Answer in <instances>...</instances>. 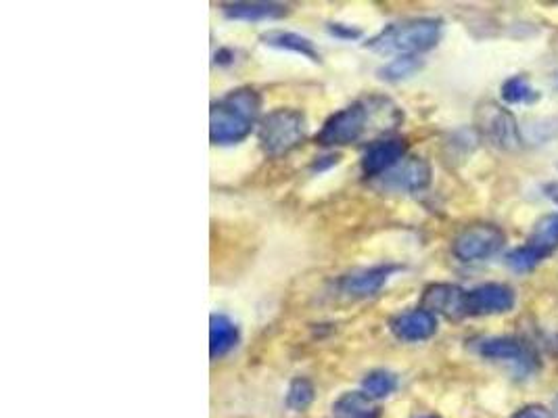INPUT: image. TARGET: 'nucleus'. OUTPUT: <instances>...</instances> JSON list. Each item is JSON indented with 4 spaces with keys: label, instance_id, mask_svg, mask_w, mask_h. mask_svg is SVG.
<instances>
[{
    "label": "nucleus",
    "instance_id": "nucleus-18",
    "mask_svg": "<svg viewBox=\"0 0 558 418\" xmlns=\"http://www.w3.org/2000/svg\"><path fill=\"white\" fill-rule=\"evenodd\" d=\"M364 391H347L333 404L335 418H377L379 410Z\"/></svg>",
    "mask_w": 558,
    "mask_h": 418
},
{
    "label": "nucleus",
    "instance_id": "nucleus-25",
    "mask_svg": "<svg viewBox=\"0 0 558 418\" xmlns=\"http://www.w3.org/2000/svg\"><path fill=\"white\" fill-rule=\"evenodd\" d=\"M544 193L548 199H552L558 205V182H548L544 187Z\"/></svg>",
    "mask_w": 558,
    "mask_h": 418
},
{
    "label": "nucleus",
    "instance_id": "nucleus-12",
    "mask_svg": "<svg viewBox=\"0 0 558 418\" xmlns=\"http://www.w3.org/2000/svg\"><path fill=\"white\" fill-rule=\"evenodd\" d=\"M421 304L435 316L460 320L467 316V291L450 283H435L423 291Z\"/></svg>",
    "mask_w": 558,
    "mask_h": 418
},
{
    "label": "nucleus",
    "instance_id": "nucleus-14",
    "mask_svg": "<svg viewBox=\"0 0 558 418\" xmlns=\"http://www.w3.org/2000/svg\"><path fill=\"white\" fill-rule=\"evenodd\" d=\"M389 329L395 339L406 343H421L437 333V316L425 308H416L393 316Z\"/></svg>",
    "mask_w": 558,
    "mask_h": 418
},
{
    "label": "nucleus",
    "instance_id": "nucleus-5",
    "mask_svg": "<svg viewBox=\"0 0 558 418\" xmlns=\"http://www.w3.org/2000/svg\"><path fill=\"white\" fill-rule=\"evenodd\" d=\"M558 251V212L542 216L525 245L515 247L506 255V264L515 272H531L538 268L552 253Z\"/></svg>",
    "mask_w": 558,
    "mask_h": 418
},
{
    "label": "nucleus",
    "instance_id": "nucleus-9",
    "mask_svg": "<svg viewBox=\"0 0 558 418\" xmlns=\"http://www.w3.org/2000/svg\"><path fill=\"white\" fill-rule=\"evenodd\" d=\"M431 166L423 157H404L398 166L381 176V187L391 193H421L431 184Z\"/></svg>",
    "mask_w": 558,
    "mask_h": 418
},
{
    "label": "nucleus",
    "instance_id": "nucleus-2",
    "mask_svg": "<svg viewBox=\"0 0 558 418\" xmlns=\"http://www.w3.org/2000/svg\"><path fill=\"white\" fill-rule=\"evenodd\" d=\"M262 109V97L253 88L230 90L209 111V141L220 147L239 145L253 132Z\"/></svg>",
    "mask_w": 558,
    "mask_h": 418
},
{
    "label": "nucleus",
    "instance_id": "nucleus-16",
    "mask_svg": "<svg viewBox=\"0 0 558 418\" xmlns=\"http://www.w3.org/2000/svg\"><path fill=\"white\" fill-rule=\"evenodd\" d=\"M239 343V329L224 314L209 316V356L212 360L224 358Z\"/></svg>",
    "mask_w": 558,
    "mask_h": 418
},
{
    "label": "nucleus",
    "instance_id": "nucleus-11",
    "mask_svg": "<svg viewBox=\"0 0 558 418\" xmlns=\"http://www.w3.org/2000/svg\"><path fill=\"white\" fill-rule=\"evenodd\" d=\"M400 270V266L383 264V266H370L360 268L350 274H345L339 283L343 295L352 299H368L381 293V289L389 283V278Z\"/></svg>",
    "mask_w": 558,
    "mask_h": 418
},
{
    "label": "nucleus",
    "instance_id": "nucleus-4",
    "mask_svg": "<svg viewBox=\"0 0 558 418\" xmlns=\"http://www.w3.org/2000/svg\"><path fill=\"white\" fill-rule=\"evenodd\" d=\"M308 134L306 115L297 109H274L260 122V147L268 157H281L297 149Z\"/></svg>",
    "mask_w": 558,
    "mask_h": 418
},
{
    "label": "nucleus",
    "instance_id": "nucleus-26",
    "mask_svg": "<svg viewBox=\"0 0 558 418\" xmlns=\"http://www.w3.org/2000/svg\"><path fill=\"white\" fill-rule=\"evenodd\" d=\"M425 418H437V416H425Z\"/></svg>",
    "mask_w": 558,
    "mask_h": 418
},
{
    "label": "nucleus",
    "instance_id": "nucleus-6",
    "mask_svg": "<svg viewBox=\"0 0 558 418\" xmlns=\"http://www.w3.org/2000/svg\"><path fill=\"white\" fill-rule=\"evenodd\" d=\"M504 245L506 235L500 226L473 224L458 232L452 243V253L456 260L464 264H473L494 258V255H498L504 249Z\"/></svg>",
    "mask_w": 558,
    "mask_h": 418
},
{
    "label": "nucleus",
    "instance_id": "nucleus-10",
    "mask_svg": "<svg viewBox=\"0 0 558 418\" xmlns=\"http://www.w3.org/2000/svg\"><path fill=\"white\" fill-rule=\"evenodd\" d=\"M517 295L508 285L485 283L467 291V316H496L515 308Z\"/></svg>",
    "mask_w": 558,
    "mask_h": 418
},
{
    "label": "nucleus",
    "instance_id": "nucleus-17",
    "mask_svg": "<svg viewBox=\"0 0 558 418\" xmlns=\"http://www.w3.org/2000/svg\"><path fill=\"white\" fill-rule=\"evenodd\" d=\"M222 13L232 21H274L289 15V7L281 3H232L224 5Z\"/></svg>",
    "mask_w": 558,
    "mask_h": 418
},
{
    "label": "nucleus",
    "instance_id": "nucleus-23",
    "mask_svg": "<svg viewBox=\"0 0 558 418\" xmlns=\"http://www.w3.org/2000/svg\"><path fill=\"white\" fill-rule=\"evenodd\" d=\"M329 34L339 40H356L362 36V30H358L354 26H347V23H331Z\"/></svg>",
    "mask_w": 558,
    "mask_h": 418
},
{
    "label": "nucleus",
    "instance_id": "nucleus-15",
    "mask_svg": "<svg viewBox=\"0 0 558 418\" xmlns=\"http://www.w3.org/2000/svg\"><path fill=\"white\" fill-rule=\"evenodd\" d=\"M266 46L276 51H285V53H293L304 59H310L314 63L320 61V53L316 51V46L310 38L289 32V30H268L266 34H262L260 38Z\"/></svg>",
    "mask_w": 558,
    "mask_h": 418
},
{
    "label": "nucleus",
    "instance_id": "nucleus-13",
    "mask_svg": "<svg viewBox=\"0 0 558 418\" xmlns=\"http://www.w3.org/2000/svg\"><path fill=\"white\" fill-rule=\"evenodd\" d=\"M406 157V143L400 138H383L366 147L362 155V172L366 178H381Z\"/></svg>",
    "mask_w": 558,
    "mask_h": 418
},
{
    "label": "nucleus",
    "instance_id": "nucleus-8",
    "mask_svg": "<svg viewBox=\"0 0 558 418\" xmlns=\"http://www.w3.org/2000/svg\"><path fill=\"white\" fill-rule=\"evenodd\" d=\"M477 352L485 360H494L500 364H508L517 377H527L538 370V358L529 347L515 337H490L483 339Z\"/></svg>",
    "mask_w": 558,
    "mask_h": 418
},
{
    "label": "nucleus",
    "instance_id": "nucleus-1",
    "mask_svg": "<svg viewBox=\"0 0 558 418\" xmlns=\"http://www.w3.org/2000/svg\"><path fill=\"white\" fill-rule=\"evenodd\" d=\"M402 118V109L393 105L389 99L370 97L364 101H356L333 113L322 124L320 132L316 134V143L322 147H347L360 141L368 132L370 122L381 124V128H395L402 122Z\"/></svg>",
    "mask_w": 558,
    "mask_h": 418
},
{
    "label": "nucleus",
    "instance_id": "nucleus-21",
    "mask_svg": "<svg viewBox=\"0 0 558 418\" xmlns=\"http://www.w3.org/2000/svg\"><path fill=\"white\" fill-rule=\"evenodd\" d=\"M421 67H423L421 57H395L379 69V76L387 82H402L414 76Z\"/></svg>",
    "mask_w": 558,
    "mask_h": 418
},
{
    "label": "nucleus",
    "instance_id": "nucleus-19",
    "mask_svg": "<svg viewBox=\"0 0 558 418\" xmlns=\"http://www.w3.org/2000/svg\"><path fill=\"white\" fill-rule=\"evenodd\" d=\"M502 99L508 105H533L542 99L540 92L531 86L527 76H513L508 78L502 88Z\"/></svg>",
    "mask_w": 558,
    "mask_h": 418
},
{
    "label": "nucleus",
    "instance_id": "nucleus-3",
    "mask_svg": "<svg viewBox=\"0 0 558 418\" xmlns=\"http://www.w3.org/2000/svg\"><path fill=\"white\" fill-rule=\"evenodd\" d=\"M444 23L435 17H418L398 23H389L377 36L366 42V49L379 55L395 57H421L433 51L441 40Z\"/></svg>",
    "mask_w": 558,
    "mask_h": 418
},
{
    "label": "nucleus",
    "instance_id": "nucleus-7",
    "mask_svg": "<svg viewBox=\"0 0 558 418\" xmlns=\"http://www.w3.org/2000/svg\"><path fill=\"white\" fill-rule=\"evenodd\" d=\"M475 124L485 141H490L502 151H517L523 145L521 128L515 115L498 103H481L475 113Z\"/></svg>",
    "mask_w": 558,
    "mask_h": 418
},
{
    "label": "nucleus",
    "instance_id": "nucleus-20",
    "mask_svg": "<svg viewBox=\"0 0 558 418\" xmlns=\"http://www.w3.org/2000/svg\"><path fill=\"white\" fill-rule=\"evenodd\" d=\"M395 389H398V377L389 370H372L362 381V391L370 400L389 398Z\"/></svg>",
    "mask_w": 558,
    "mask_h": 418
},
{
    "label": "nucleus",
    "instance_id": "nucleus-24",
    "mask_svg": "<svg viewBox=\"0 0 558 418\" xmlns=\"http://www.w3.org/2000/svg\"><path fill=\"white\" fill-rule=\"evenodd\" d=\"M513 418H550V412L544 406H527L519 410Z\"/></svg>",
    "mask_w": 558,
    "mask_h": 418
},
{
    "label": "nucleus",
    "instance_id": "nucleus-22",
    "mask_svg": "<svg viewBox=\"0 0 558 418\" xmlns=\"http://www.w3.org/2000/svg\"><path fill=\"white\" fill-rule=\"evenodd\" d=\"M312 402H314V385L304 377L293 379L289 385V391H287V406L295 412H301V410H306Z\"/></svg>",
    "mask_w": 558,
    "mask_h": 418
}]
</instances>
